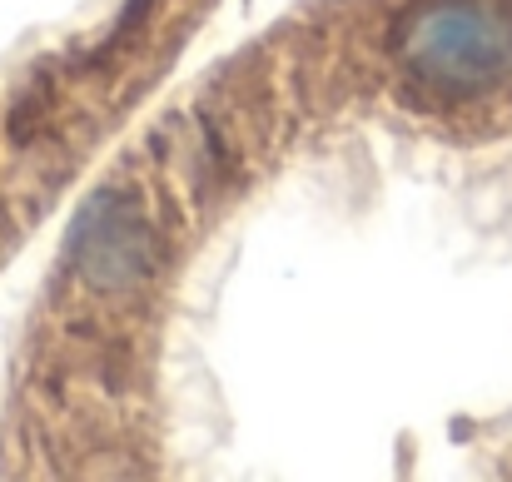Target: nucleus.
<instances>
[{"label": "nucleus", "instance_id": "nucleus-1", "mask_svg": "<svg viewBox=\"0 0 512 482\" xmlns=\"http://www.w3.org/2000/svg\"><path fill=\"white\" fill-rule=\"evenodd\" d=\"M403 65L433 95H488L512 70V10L498 0H428L403 30Z\"/></svg>", "mask_w": 512, "mask_h": 482}, {"label": "nucleus", "instance_id": "nucleus-2", "mask_svg": "<svg viewBox=\"0 0 512 482\" xmlns=\"http://www.w3.org/2000/svg\"><path fill=\"white\" fill-rule=\"evenodd\" d=\"M70 259L90 289L125 294V289H140L160 269L165 244H160V229L150 224V214L130 194L95 189L70 229Z\"/></svg>", "mask_w": 512, "mask_h": 482}]
</instances>
